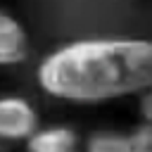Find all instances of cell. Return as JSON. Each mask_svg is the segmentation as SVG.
<instances>
[{"mask_svg":"<svg viewBox=\"0 0 152 152\" xmlns=\"http://www.w3.org/2000/svg\"><path fill=\"white\" fill-rule=\"evenodd\" d=\"M36 83L55 100L100 104L152 88V40L81 38L48 52Z\"/></svg>","mask_w":152,"mask_h":152,"instance_id":"cell-1","label":"cell"},{"mask_svg":"<svg viewBox=\"0 0 152 152\" xmlns=\"http://www.w3.org/2000/svg\"><path fill=\"white\" fill-rule=\"evenodd\" d=\"M38 131V112L36 107L19 95L0 97V140L19 142L28 140Z\"/></svg>","mask_w":152,"mask_h":152,"instance_id":"cell-2","label":"cell"},{"mask_svg":"<svg viewBox=\"0 0 152 152\" xmlns=\"http://www.w3.org/2000/svg\"><path fill=\"white\" fill-rule=\"evenodd\" d=\"M28 57V38L19 19L0 10V66L21 64Z\"/></svg>","mask_w":152,"mask_h":152,"instance_id":"cell-3","label":"cell"},{"mask_svg":"<svg viewBox=\"0 0 152 152\" xmlns=\"http://www.w3.org/2000/svg\"><path fill=\"white\" fill-rule=\"evenodd\" d=\"M78 133L69 126H45L26 140V152H78Z\"/></svg>","mask_w":152,"mask_h":152,"instance_id":"cell-4","label":"cell"},{"mask_svg":"<svg viewBox=\"0 0 152 152\" xmlns=\"http://www.w3.org/2000/svg\"><path fill=\"white\" fill-rule=\"evenodd\" d=\"M86 152H133V147L128 142V135L102 131V133H93L86 140Z\"/></svg>","mask_w":152,"mask_h":152,"instance_id":"cell-5","label":"cell"},{"mask_svg":"<svg viewBox=\"0 0 152 152\" xmlns=\"http://www.w3.org/2000/svg\"><path fill=\"white\" fill-rule=\"evenodd\" d=\"M128 142L133 152H152V124L142 121L140 126H135L128 133Z\"/></svg>","mask_w":152,"mask_h":152,"instance_id":"cell-6","label":"cell"},{"mask_svg":"<svg viewBox=\"0 0 152 152\" xmlns=\"http://www.w3.org/2000/svg\"><path fill=\"white\" fill-rule=\"evenodd\" d=\"M140 114H142V121L152 124V88L140 95Z\"/></svg>","mask_w":152,"mask_h":152,"instance_id":"cell-7","label":"cell"}]
</instances>
